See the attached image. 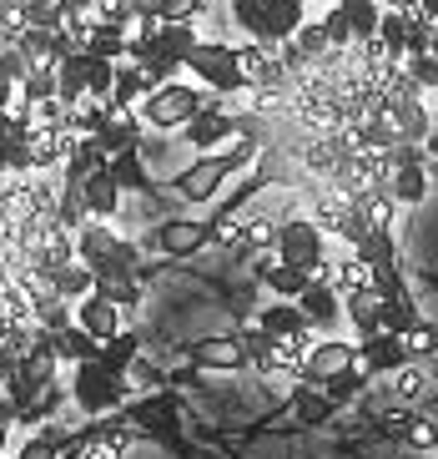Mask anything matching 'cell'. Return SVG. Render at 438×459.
I'll return each mask as SVG.
<instances>
[{
  "label": "cell",
  "instance_id": "cell-1",
  "mask_svg": "<svg viewBox=\"0 0 438 459\" xmlns=\"http://www.w3.org/2000/svg\"><path fill=\"white\" fill-rule=\"evenodd\" d=\"M247 162H257V142H253V136H242L232 152H202V157L176 177L172 187H176V197H186V203H212L217 187H222L237 167H247Z\"/></svg>",
  "mask_w": 438,
  "mask_h": 459
},
{
  "label": "cell",
  "instance_id": "cell-2",
  "mask_svg": "<svg viewBox=\"0 0 438 459\" xmlns=\"http://www.w3.org/2000/svg\"><path fill=\"white\" fill-rule=\"evenodd\" d=\"M202 101H207L202 86L161 82V86H151V91L136 101V117H142V126H151V132H182V126L202 111Z\"/></svg>",
  "mask_w": 438,
  "mask_h": 459
},
{
  "label": "cell",
  "instance_id": "cell-3",
  "mask_svg": "<svg viewBox=\"0 0 438 459\" xmlns=\"http://www.w3.org/2000/svg\"><path fill=\"white\" fill-rule=\"evenodd\" d=\"M186 71H192L207 91H217V96L247 91L242 66H237V46H227V41H197V46H192V56H186Z\"/></svg>",
  "mask_w": 438,
  "mask_h": 459
},
{
  "label": "cell",
  "instance_id": "cell-4",
  "mask_svg": "<svg viewBox=\"0 0 438 459\" xmlns=\"http://www.w3.org/2000/svg\"><path fill=\"white\" fill-rule=\"evenodd\" d=\"M186 132V147L192 152H222L232 136H237V117L227 111V96L207 91V101H202V111L192 117V122L182 126Z\"/></svg>",
  "mask_w": 438,
  "mask_h": 459
},
{
  "label": "cell",
  "instance_id": "cell-5",
  "mask_svg": "<svg viewBox=\"0 0 438 459\" xmlns=\"http://www.w3.org/2000/svg\"><path fill=\"white\" fill-rule=\"evenodd\" d=\"M237 66H242V82H247V91H288L292 71L288 61H282V51L272 41H247L237 46Z\"/></svg>",
  "mask_w": 438,
  "mask_h": 459
},
{
  "label": "cell",
  "instance_id": "cell-6",
  "mask_svg": "<svg viewBox=\"0 0 438 459\" xmlns=\"http://www.w3.org/2000/svg\"><path fill=\"white\" fill-rule=\"evenodd\" d=\"M328 257V238H322L307 217H288L278 228V263H292V268L318 273V263Z\"/></svg>",
  "mask_w": 438,
  "mask_h": 459
},
{
  "label": "cell",
  "instance_id": "cell-7",
  "mask_svg": "<svg viewBox=\"0 0 438 459\" xmlns=\"http://www.w3.org/2000/svg\"><path fill=\"white\" fill-rule=\"evenodd\" d=\"M121 394H126L121 374H107L101 359L76 364V404H81V414H107V409L121 404Z\"/></svg>",
  "mask_w": 438,
  "mask_h": 459
},
{
  "label": "cell",
  "instance_id": "cell-8",
  "mask_svg": "<svg viewBox=\"0 0 438 459\" xmlns=\"http://www.w3.org/2000/svg\"><path fill=\"white\" fill-rule=\"evenodd\" d=\"M438 394V384H434V368L428 364H418V359H408V364H399L393 374H388V399L399 409H428V399Z\"/></svg>",
  "mask_w": 438,
  "mask_h": 459
},
{
  "label": "cell",
  "instance_id": "cell-9",
  "mask_svg": "<svg viewBox=\"0 0 438 459\" xmlns=\"http://www.w3.org/2000/svg\"><path fill=\"white\" fill-rule=\"evenodd\" d=\"M378 111H383V122L393 126V142H424V136L434 132L424 96H388V101H378Z\"/></svg>",
  "mask_w": 438,
  "mask_h": 459
},
{
  "label": "cell",
  "instance_id": "cell-10",
  "mask_svg": "<svg viewBox=\"0 0 438 459\" xmlns=\"http://www.w3.org/2000/svg\"><path fill=\"white\" fill-rule=\"evenodd\" d=\"M76 142H81L76 132H51V126H30V136H26V162H30V172H61Z\"/></svg>",
  "mask_w": 438,
  "mask_h": 459
},
{
  "label": "cell",
  "instance_id": "cell-11",
  "mask_svg": "<svg viewBox=\"0 0 438 459\" xmlns=\"http://www.w3.org/2000/svg\"><path fill=\"white\" fill-rule=\"evenodd\" d=\"M297 313H303V324L313 328V333H332V328L343 324V298L332 293L328 283L313 278V283L297 293Z\"/></svg>",
  "mask_w": 438,
  "mask_h": 459
},
{
  "label": "cell",
  "instance_id": "cell-12",
  "mask_svg": "<svg viewBox=\"0 0 438 459\" xmlns=\"http://www.w3.org/2000/svg\"><path fill=\"white\" fill-rule=\"evenodd\" d=\"M353 364H358V343H348V338H318L313 353H307V384H328L332 374H343Z\"/></svg>",
  "mask_w": 438,
  "mask_h": 459
},
{
  "label": "cell",
  "instance_id": "cell-13",
  "mask_svg": "<svg viewBox=\"0 0 438 459\" xmlns=\"http://www.w3.org/2000/svg\"><path fill=\"white\" fill-rule=\"evenodd\" d=\"M71 313H76L71 324H76V328H86V333H91L96 343H107V338H116V333H121V308L111 303V298H101L96 288H91L86 298H81V303H76Z\"/></svg>",
  "mask_w": 438,
  "mask_h": 459
},
{
  "label": "cell",
  "instance_id": "cell-14",
  "mask_svg": "<svg viewBox=\"0 0 438 459\" xmlns=\"http://www.w3.org/2000/svg\"><path fill=\"white\" fill-rule=\"evenodd\" d=\"M348 152H353V142H348L343 132H322V136H303V167L307 172H318V177H332L338 167L348 162Z\"/></svg>",
  "mask_w": 438,
  "mask_h": 459
},
{
  "label": "cell",
  "instance_id": "cell-15",
  "mask_svg": "<svg viewBox=\"0 0 438 459\" xmlns=\"http://www.w3.org/2000/svg\"><path fill=\"white\" fill-rule=\"evenodd\" d=\"M399 364H408V353H403V338L399 333L378 328L373 338H363V343H358V368H363V374H393Z\"/></svg>",
  "mask_w": 438,
  "mask_h": 459
},
{
  "label": "cell",
  "instance_id": "cell-16",
  "mask_svg": "<svg viewBox=\"0 0 438 459\" xmlns=\"http://www.w3.org/2000/svg\"><path fill=\"white\" fill-rule=\"evenodd\" d=\"M81 203H86V217L116 222V212H121V187H116V177H111V167H96V172L81 182Z\"/></svg>",
  "mask_w": 438,
  "mask_h": 459
},
{
  "label": "cell",
  "instance_id": "cell-17",
  "mask_svg": "<svg viewBox=\"0 0 438 459\" xmlns=\"http://www.w3.org/2000/svg\"><path fill=\"white\" fill-rule=\"evenodd\" d=\"M71 238H76V263L96 268L101 257H111V247H116L121 232L111 228V222H101V217H86V222H81V228L71 232Z\"/></svg>",
  "mask_w": 438,
  "mask_h": 459
},
{
  "label": "cell",
  "instance_id": "cell-18",
  "mask_svg": "<svg viewBox=\"0 0 438 459\" xmlns=\"http://www.w3.org/2000/svg\"><path fill=\"white\" fill-rule=\"evenodd\" d=\"M348 212H353V203H348V197H338V192H318V197H313V203H307V222H313V228L322 232V238H338V232H343V222H348Z\"/></svg>",
  "mask_w": 438,
  "mask_h": 459
},
{
  "label": "cell",
  "instance_id": "cell-19",
  "mask_svg": "<svg viewBox=\"0 0 438 459\" xmlns=\"http://www.w3.org/2000/svg\"><path fill=\"white\" fill-rule=\"evenodd\" d=\"M157 243H161V253L182 257V253H197V247L212 243V228H207V222H167V228L157 232Z\"/></svg>",
  "mask_w": 438,
  "mask_h": 459
},
{
  "label": "cell",
  "instance_id": "cell-20",
  "mask_svg": "<svg viewBox=\"0 0 438 459\" xmlns=\"http://www.w3.org/2000/svg\"><path fill=\"white\" fill-rule=\"evenodd\" d=\"M388 192H393V203H399V207L424 203V197H428V162L393 167V177H388Z\"/></svg>",
  "mask_w": 438,
  "mask_h": 459
},
{
  "label": "cell",
  "instance_id": "cell-21",
  "mask_svg": "<svg viewBox=\"0 0 438 459\" xmlns=\"http://www.w3.org/2000/svg\"><path fill=\"white\" fill-rule=\"evenodd\" d=\"M192 359H197L202 368H227V374L247 364V353H242L237 338H202L197 349H192Z\"/></svg>",
  "mask_w": 438,
  "mask_h": 459
},
{
  "label": "cell",
  "instance_id": "cell-22",
  "mask_svg": "<svg viewBox=\"0 0 438 459\" xmlns=\"http://www.w3.org/2000/svg\"><path fill=\"white\" fill-rule=\"evenodd\" d=\"M51 349H56V359H71V364H86V359H96L101 353V343H96L86 328H76V324H66V328H56L51 333Z\"/></svg>",
  "mask_w": 438,
  "mask_h": 459
},
{
  "label": "cell",
  "instance_id": "cell-23",
  "mask_svg": "<svg viewBox=\"0 0 438 459\" xmlns=\"http://www.w3.org/2000/svg\"><path fill=\"white\" fill-rule=\"evenodd\" d=\"M338 11H343L348 30H353V46L378 36V21H383V5L378 0H338Z\"/></svg>",
  "mask_w": 438,
  "mask_h": 459
},
{
  "label": "cell",
  "instance_id": "cell-24",
  "mask_svg": "<svg viewBox=\"0 0 438 459\" xmlns=\"http://www.w3.org/2000/svg\"><path fill=\"white\" fill-rule=\"evenodd\" d=\"M56 96L66 101V107H76L81 96H86V51H71L61 66H56Z\"/></svg>",
  "mask_w": 438,
  "mask_h": 459
},
{
  "label": "cell",
  "instance_id": "cell-25",
  "mask_svg": "<svg viewBox=\"0 0 438 459\" xmlns=\"http://www.w3.org/2000/svg\"><path fill=\"white\" fill-rule=\"evenodd\" d=\"M363 212V222H368L373 232H393V222H399V203H393V192L388 187H373L363 203H353Z\"/></svg>",
  "mask_w": 438,
  "mask_h": 459
},
{
  "label": "cell",
  "instance_id": "cell-26",
  "mask_svg": "<svg viewBox=\"0 0 438 459\" xmlns=\"http://www.w3.org/2000/svg\"><path fill=\"white\" fill-rule=\"evenodd\" d=\"M257 328L262 333H272V338H292V333H303V313H297V303H282V298H272L262 308V318H257Z\"/></svg>",
  "mask_w": 438,
  "mask_h": 459
},
{
  "label": "cell",
  "instance_id": "cell-27",
  "mask_svg": "<svg viewBox=\"0 0 438 459\" xmlns=\"http://www.w3.org/2000/svg\"><path fill=\"white\" fill-rule=\"evenodd\" d=\"M111 101H91V96H81L76 107H71V117H66V132H76V136H96L101 126L111 122Z\"/></svg>",
  "mask_w": 438,
  "mask_h": 459
},
{
  "label": "cell",
  "instance_id": "cell-28",
  "mask_svg": "<svg viewBox=\"0 0 438 459\" xmlns=\"http://www.w3.org/2000/svg\"><path fill=\"white\" fill-rule=\"evenodd\" d=\"M262 283L272 288V298H282V303H297V293L313 283V273H307V268H292V263H272V268L262 273Z\"/></svg>",
  "mask_w": 438,
  "mask_h": 459
},
{
  "label": "cell",
  "instance_id": "cell-29",
  "mask_svg": "<svg viewBox=\"0 0 438 459\" xmlns=\"http://www.w3.org/2000/svg\"><path fill=\"white\" fill-rule=\"evenodd\" d=\"M111 177H116V187L121 192H146L151 187V177H146V162H142V147H132V152H116L111 157Z\"/></svg>",
  "mask_w": 438,
  "mask_h": 459
},
{
  "label": "cell",
  "instance_id": "cell-30",
  "mask_svg": "<svg viewBox=\"0 0 438 459\" xmlns=\"http://www.w3.org/2000/svg\"><path fill=\"white\" fill-rule=\"evenodd\" d=\"M51 288L66 298V303H81V298L96 288V273L86 268V263H66V268H56V273H51Z\"/></svg>",
  "mask_w": 438,
  "mask_h": 459
},
{
  "label": "cell",
  "instance_id": "cell-31",
  "mask_svg": "<svg viewBox=\"0 0 438 459\" xmlns=\"http://www.w3.org/2000/svg\"><path fill=\"white\" fill-rule=\"evenodd\" d=\"M151 91L142 76V66H132V61H116V82H111V107H136L142 96Z\"/></svg>",
  "mask_w": 438,
  "mask_h": 459
},
{
  "label": "cell",
  "instance_id": "cell-32",
  "mask_svg": "<svg viewBox=\"0 0 438 459\" xmlns=\"http://www.w3.org/2000/svg\"><path fill=\"white\" fill-rule=\"evenodd\" d=\"M86 56H96V61H126V30L96 21L91 36H86Z\"/></svg>",
  "mask_w": 438,
  "mask_h": 459
},
{
  "label": "cell",
  "instance_id": "cell-33",
  "mask_svg": "<svg viewBox=\"0 0 438 459\" xmlns=\"http://www.w3.org/2000/svg\"><path fill=\"white\" fill-rule=\"evenodd\" d=\"M378 46L388 51V61H403V51H408V21H403L393 5H383V21H378Z\"/></svg>",
  "mask_w": 438,
  "mask_h": 459
},
{
  "label": "cell",
  "instance_id": "cell-34",
  "mask_svg": "<svg viewBox=\"0 0 438 459\" xmlns=\"http://www.w3.org/2000/svg\"><path fill=\"white\" fill-rule=\"evenodd\" d=\"M227 11L247 30V41H267V5L262 0H227Z\"/></svg>",
  "mask_w": 438,
  "mask_h": 459
},
{
  "label": "cell",
  "instance_id": "cell-35",
  "mask_svg": "<svg viewBox=\"0 0 438 459\" xmlns=\"http://www.w3.org/2000/svg\"><path fill=\"white\" fill-rule=\"evenodd\" d=\"M51 96H56V66L51 61H36V66L26 71V82H21V101L36 107V101H51Z\"/></svg>",
  "mask_w": 438,
  "mask_h": 459
},
{
  "label": "cell",
  "instance_id": "cell-36",
  "mask_svg": "<svg viewBox=\"0 0 438 459\" xmlns=\"http://www.w3.org/2000/svg\"><path fill=\"white\" fill-rule=\"evenodd\" d=\"M96 359H101V368H107V374H121V368L136 359V333H126V328H121L116 338H107V343H101V353H96Z\"/></svg>",
  "mask_w": 438,
  "mask_h": 459
},
{
  "label": "cell",
  "instance_id": "cell-37",
  "mask_svg": "<svg viewBox=\"0 0 438 459\" xmlns=\"http://www.w3.org/2000/svg\"><path fill=\"white\" fill-rule=\"evenodd\" d=\"M126 449H132V429H107L86 445L81 459H126Z\"/></svg>",
  "mask_w": 438,
  "mask_h": 459
},
{
  "label": "cell",
  "instance_id": "cell-38",
  "mask_svg": "<svg viewBox=\"0 0 438 459\" xmlns=\"http://www.w3.org/2000/svg\"><path fill=\"white\" fill-rule=\"evenodd\" d=\"M111 82H116V61L86 56V96H91V101H111Z\"/></svg>",
  "mask_w": 438,
  "mask_h": 459
},
{
  "label": "cell",
  "instance_id": "cell-39",
  "mask_svg": "<svg viewBox=\"0 0 438 459\" xmlns=\"http://www.w3.org/2000/svg\"><path fill=\"white\" fill-rule=\"evenodd\" d=\"M292 46L307 56V61H318V56H328V30H322V21H303V26L292 30Z\"/></svg>",
  "mask_w": 438,
  "mask_h": 459
},
{
  "label": "cell",
  "instance_id": "cell-40",
  "mask_svg": "<svg viewBox=\"0 0 438 459\" xmlns=\"http://www.w3.org/2000/svg\"><path fill=\"white\" fill-rule=\"evenodd\" d=\"M30 107V101H26ZM66 117H71V107L61 101V96H51V101H36L30 107V126H51V132H66Z\"/></svg>",
  "mask_w": 438,
  "mask_h": 459
},
{
  "label": "cell",
  "instance_id": "cell-41",
  "mask_svg": "<svg viewBox=\"0 0 438 459\" xmlns=\"http://www.w3.org/2000/svg\"><path fill=\"white\" fill-rule=\"evenodd\" d=\"M399 338H403V353H408V359H424V353H438V333L424 324V318H418L413 328H403Z\"/></svg>",
  "mask_w": 438,
  "mask_h": 459
},
{
  "label": "cell",
  "instance_id": "cell-42",
  "mask_svg": "<svg viewBox=\"0 0 438 459\" xmlns=\"http://www.w3.org/2000/svg\"><path fill=\"white\" fill-rule=\"evenodd\" d=\"M21 172H30L26 142L21 136H0V177H21Z\"/></svg>",
  "mask_w": 438,
  "mask_h": 459
},
{
  "label": "cell",
  "instance_id": "cell-43",
  "mask_svg": "<svg viewBox=\"0 0 438 459\" xmlns=\"http://www.w3.org/2000/svg\"><path fill=\"white\" fill-rule=\"evenodd\" d=\"M91 15L101 21V26L132 30V0H91Z\"/></svg>",
  "mask_w": 438,
  "mask_h": 459
},
{
  "label": "cell",
  "instance_id": "cell-44",
  "mask_svg": "<svg viewBox=\"0 0 438 459\" xmlns=\"http://www.w3.org/2000/svg\"><path fill=\"white\" fill-rule=\"evenodd\" d=\"M403 445L408 449H438V424L424 414H413V424L403 429Z\"/></svg>",
  "mask_w": 438,
  "mask_h": 459
},
{
  "label": "cell",
  "instance_id": "cell-45",
  "mask_svg": "<svg viewBox=\"0 0 438 459\" xmlns=\"http://www.w3.org/2000/svg\"><path fill=\"white\" fill-rule=\"evenodd\" d=\"M358 384H363V368H358V364L343 368V374H332V378H328V404H348Z\"/></svg>",
  "mask_w": 438,
  "mask_h": 459
},
{
  "label": "cell",
  "instance_id": "cell-46",
  "mask_svg": "<svg viewBox=\"0 0 438 459\" xmlns=\"http://www.w3.org/2000/svg\"><path fill=\"white\" fill-rule=\"evenodd\" d=\"M292 409H297V419H303V424H322V419H328L332 414V404H328V399H322V394H297V404H292Z\"/></svg>",
  "mask_w": 438,
  "mask_h": 459
},
{
  "label": "cell",
  "instance_id": "cell-47",
  "mask_svg": "<svg viewBox=\"0 0 438 459\" xmlns=\"http://www.w3.org/2000/svg\"><path fill=\"white\" fill-rule=\"evenodd\" d=\"M278 228L282 222H272V217H253L242 232H247V243L253 247H278Z\"/></svg>",
  "mask_w": 438,
  "mask_h": 459
},
{
  "label": "cell",
  "instance_id": "cell-48",
  "mask_svg": "<svg viewBox=\"0 0 438 459\" xmlns=\"http://www.w3.org/2000/svg\"><path fill=\"white\" fill-rule=\"evenodd\" d=\"M237 343H242V353H247V364H262L267 349H272V333H262V328H247Z\"/></svg>",
  "mask_w": 438,
  "mask_h": 459
},
{
  "label": "cell",
  "instance_id": "cell-49",
  "mask_svg": "<svg viewBox=\"0 0 438 459\" xmlns=\"http://www.w3.org/2000/svg\"><path fill=\"white\" fill-rule=\"evenodd\" d=\"M26 56H21V51H15V46H5V51H0V76H5V82H15V86H21V82H26Z\"/></svg>",
  "mask_w": 438,
  "mask_h": 459
},
{
  "label": "cell",
  "instance_id": "cell-50",
  "mask_svg": "<svg viewBox=\"0 0 438 459\" xmlns=\"http://www.w3.org/2000/svg\"><path fill=\"white\" fill-rule=\"evenodd\" d=\"M167 0H132V21H161Z\"/></svg>",
  "mask_w": 438,
  "mask_h": 459
},
{
  "label": "cell",
  "instance_id": "cell-51",
  "mask_svg": "<svg viewBox=\"0 0 438 459\" xmlns=\"http://www.w3.org/2000/svg\"><path fill=\"white\" fill-rule=\"evenodd\" d=\"M408 424H413V409H399V404H393V409L383 414V429L399 434V439H403V429H408Z\"/></svg>",
  "mask_w": 438,
  "mask_h": 459
},
{
  "label": "cell",
  "instance_id": "cell-52",
  "mask_svg": "<svg viewBox=\"0 0 438 459\" xmlns=\"http://www.w3.org/2000/svg\"><path fill=\"white\" fill-rule=\"evenodd\" d=\"M15 101H21V86H15V82H5V76H0V111H11Z\"/></svg>",
  "mask_w": 438,
  "mask_h": 459
},
{
  "label": "cell",
  "instance_id": "cell-53",
  "mask_svg": "<svg viewBox=\"0 0 438 459\" xmlns=\"http://www.w3.org/2000/svg\"><path fill=\"white\" fill-rule=\"evenodd\" d=\"M21 459H56V449L46 445V439H30V445L21 449Z\"/></svg>",
  "mask_w": 438,
  "mask_h": 459
},
{
  "label": "cell",
  "instance_id": "cell-54",
  "mask_svg": "<svg viewBox=\"0 0 438 459\" xmlns=\"http://www.w3.org/2000/svg\"><path fill=\"white\" fill-rule=\"evenodd\" d=\"M11 419H15V404H11V399H5V394H0V429H5Z\"/></svg>",
  "mask_w": 438,
  "mask_h": 459
},
{
  "label": "cell",
  "instance_id": "cell-55",
  "mask_svg": "<svg viewBox=\"0 0 438 459\" xmlns=\"http://www.w3.org/2000/svg\"><path fill=\"white\" fill-rule=\"evenodd\" d=\"M424 101H428V122L438 126V91H424Z\"/></svg>",
  "mask_w": 438,
  "mask_h": 459
},
{
  "label": "cell",
  "instance_id": "cell-56",
  "mask_svg": "<svg viewBox=\"0 0 438 459\" xmlns=\"http://www.w3.org/2000/svg\"><path fill=\"white\" fill-rule=\"evenodd\" d=\"M424 15H428V21H438V0H424Z\"/></svg>",
  "mask_w": 438,
  "mask_h": 459
},
{
  "label": "cell",
  "instance_id": "cell-57",
  "mask_svg": "<svg viewBox=\"0 0 438 459\" xmlns=\"http://www.w3.org/2000/svg\"><path fill=\"white\" fill-rule=\"evenodd\" d=\"M434 384H438V359H434Z\"/></svg>",
  "mask_w": 438,
  "mask_h": 459
},
{
  "label": "cell",
  "instance_id": "cell-58",
  "mask_svg": "<svg viewBox=\"0 0 438 459\" xmlns=\"http://www.w3.org/2000/svg\"><path fill=\"white\" fill-rule=\"evenodd\" d=\"M0 445H5V429H0Z\"/></svg>",
  "mask_w": 438,
  "mask_h": 459
}]
</instances>
